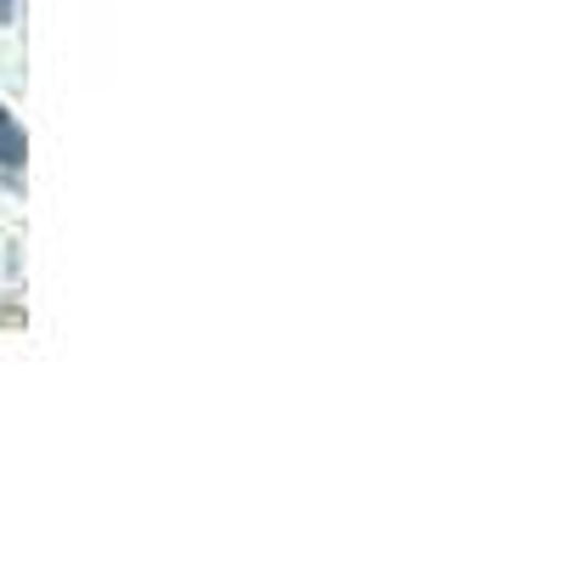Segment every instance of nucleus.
I'll use <instances>...</instances> for the list:
<instances>
[{
	"instance_id": "1",
	"label": "nucleus",
	"mask_w": 565,
	"mask_h": 565,
	"mask_svg": "<svg viewBox=\"0 0 565 565\" xmlns=\"http://www.w3.org/2000/svg\"><path fill=\"white\" fill-rule=\"evenodd\" d=\"M0 164H7V170L23 164V130H18V119L7 108H0Z\"/></svg>"
},
{
	"instance_id": "2",
	"label": "nucleus",
	"mask_w": 565,
	"mask_h": 565,
	"mask_svg": "<svg viewBox=\"0 0 565 565\" xmlns=\"http://www.w3.org/2000/svg\"><path fill=\"white\" fill-rule=\"evenodd\" d=\"M12 18V0H0V23H7Z\"/></svg>"
}]
</instances>
